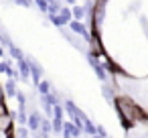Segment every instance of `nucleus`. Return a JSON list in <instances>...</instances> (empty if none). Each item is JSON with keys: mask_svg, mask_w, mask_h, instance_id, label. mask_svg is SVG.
<instances>
[{"mask_svg": "<svg viewBox=\"0 0 148 138\" xmlns=\"http://www.w3.org/2000/svg\"><path fill=\"white\" fill-rule=\"evenodd\" d=\"M118 106H120L122 114H124L130 122H132V120H136V118L140 116V110H138V108H136L130 100H120V102H118Z\"/></svg>", "mask_w": 148, "mask_h": 138, "instance_id": "nucleus-1", "label": "nucleus"}, {"mask_svg": "<svg viewBox=\"0 0 148 138\" xmlns=\"http://www.w3.org/2000/svg\"><path fill=\"white\" fill-rule=\"evenodd\" d=\"M8 128H10V116H8V114L0 116V132H4V130H8Z\"/></svg>", "mask_w": 148, "mask_h": 138, "instance_id": "nucleus-2", "label": "nucleus"}, {"mask_svg": "<svg viewBox=\"0 0 148 138\" xmlns=\"http://www.w3.org/2000/svg\"><path fill=\"white\" fill-rule=\"evenodd\" d=\"M4 114H6V108H4L2 102H0V116H4Z\"/></svg>", "mask_w": 148, "mask_h": 138, "instance_id": "nucleus-3", "label": "nucleus"}, {"mask_svg": "<svg viewBox=\"0 0 148 138\" xmlns=\"http://www.w3.org/2000/svg\"><path fill=\"white\" fill-rule=\"evenodd\" d=\"M0 102H2V89H0Z\"/></svg>", "mask_w": 148, "mask_h": 138, "instance_id": "nucleus-4", "label": "nucleus"}]
</instances>
